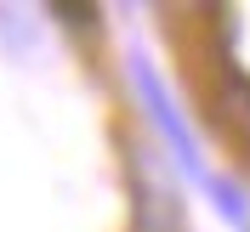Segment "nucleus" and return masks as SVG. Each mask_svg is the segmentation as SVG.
<instances>
[{
    "mask_svg": "<svg viewBox=\"0 0 250 232\" xmlns=\"http://www.w3.org/2000/svg\"><path fill=\"white\" fill-rule=\"evenodd\" d=\"M131 79H137V91H142V102H148V119L159 125V136L171 142V153H176V164H182L188 176H199L205 181V164H199V142H193V130L182 125V113L171 108V96H165V85H159V74L148 68V62H131Z\"/></svg>",
    "mask_w": 250,
    "mask_h": 232,
    "instance_id": "f257e3e1",
    "label": "nucleus"
},
{
    "mask_svg": "<svg viewBox=\"0 0 250 232\" xmlns=\"http://www.w3.org/2000/svg\"><path fill=\"white\" fill-rule=\"evenodd\" d=\"M216 113H222V125H228L239 142H250V79H245V74H222V85H216Z\"/></svg>",
    "mask_w": 250,
    "mask_h": 232,
    "instance_id": "f03ea898",
    "label": "nucleus"
},
{
    "mask_svg": "<svg viewBox=\"0 0 250 232\" xmlns=\"http://www.w3.org/2000/svg\"><path fill=\"white\" fill-rule=\"evenodd\" d=\"M205 187L216 193V210L228 215V227H233V232H250V210H245V193H239V187L228 181V176H205Z\"/></svg>",
    "mask_w": 250,
    "mask_h": 232,
    "instance_id": "7ed1b4c3",
    "label": "nucleus"
}]
</instances>
